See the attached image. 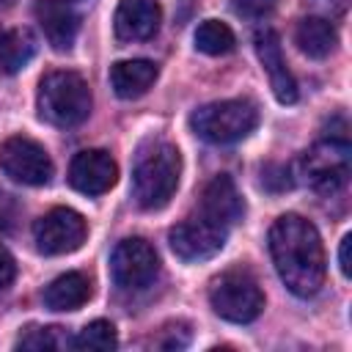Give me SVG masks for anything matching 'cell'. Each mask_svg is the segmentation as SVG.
Here are the masks:
<instances>
[{
    "label": "cell",
    "instance_id": "obj_1",
    "mask_svg": "<svg viewBox=\"0 0 352 352\" xmlns=\"http://www.w3.org/2000/svg\"><path fill=\"white\" fill-rule=\"evenodd\" d=\"M272 264L297 297H311L324 283V248L316 226L300 214H280L270 228Z\"/></svg>",
    "mask_w": 352,
    "mask_h": 352
},
{
    "label": "cell",
    "instance_id": "obj_2",
    "mask_svg": "<svg viewBox=\"0 0 352 352\" xmlns=\"http://www.w3.org/2000/svg\"><path fill=\"white\" fill-rule=\"evenodd\" d=\"M182 176V154L168 140H148L140 146L132 168V195L143 209H162Z\"/></svg>",
    "mask_w": 352,
    "mask_h": 352
},
{
    "label": "cell",
    "instance_id": "obj_3",
    "mask_svg": "<svg viewBox=\"0 0 352 352\" xmlns=\"http://www.w3.org/2000/svg\"><path fill=\"white\" fill-rule=\"evenodd\" d=\"M38 116L52 126H77L91 113V88L77 72H50L38 82Z\"/></svg>",
    "mask_w": 352,
    "mask_h": 352
},
{
    "label": "cell",
    "instance_id": "obj_4",
    "mask_svg": "<svg viewBox=\"0 0 352 352\" xmlns=\"http://www.w3.org/2000/svg\"><path fill=\"white\" fill-rule=\"evenodd\" d=\"M258 124V110L250 99H223L198 107L190 116L192 132L206 143H236L248 138Z\"/></svg>",
    "mask_w": 352,
    "mask_h": 352
},
{
    "label": "cell",
    "instance_id": "obj_5",
    "mask_svg": "<svg viewBox=\"0 0 352 352\" xmlns=\"http://www.w3.org/2000/svg\"><path fill=\"white\" fill-rule=\"evenodd\" d=\"M209 302L217 316L236 324H248L264 311V292L250 272L228 270L212 280Z\"/></svg>",
    "mask_w": 352,
    "mask_h": 352
},
{
    "label": "cell",
    "instance_id": "obj_6",
    "mask_svg": "<svg viewBox=\"0 0 352 352\" xmlns=\"http://www.w3.org/2000/svg\"><path fill=\"white\" fill-rule=\"evenodd\" d=\"M349 140L344 138H324L316 146H311L297 165V176H302V182L316 190V192H338L346 179H349Z\"/></svg>",
    "mask_w": 352,
    "mask_h": 352
},
{
    "label": "cell",
    "instance_id": "obj_7",
    "mask_svg": "<svg viewBox=\"0 0 352 352\" xmlns=\"http://www.w3.org/2000/svg\"><path fill=\"white\" fill-rule=\"evenodd\" d=\"M160 272L157 250L143 236L121 239L110 256V278L124 292H138L154 283Z\"/></svg>",
    "mask_w": 352,
    "mask_h": 352
},
{
    "label": "cell",
    "instance_id": "obj_8",
    "mask_svg": "<svg viewBox=\"0 0 352 352\" xmlns=\"http://www.w3.org/2000/svg\"><path fill=\"white\" fill-rule=\"evenodd\" d=\"M85 234H88V226L82 214L69 206H55L33 223V239L44 256L74 253L85 242Z\"/></svg>",
    "mask_w": 352,
    "mask_h": 352
},
{
    "label": "cell",
    "instance_id": "obj_9",
    "mask_svg": "<svg viewBox=\"0 0 352 352\" xmlns=\"http://www.w3.org/2000/svg\"><path fill=\"white\" fill-rule=\"evenodd\" d=\"M0 168L8 179L30 187H41L52 179V160L41 143L25 135H14L0 146Z\"/></svg>",
    "mask_w": 352,
    "mask_h": 352
},
{
    "label": "cell",
    "instance_id": "obj_10",
    "mask_svg": "<svg viewBox=\"0 0 352 352\" xmlns=\"http://www.w3.org/2000/svg\"><path fill=\"white\" fill-rule=\"evenodd\" d=\"M226 236H228V228L195 214V217L176 223L168 234V242H170V250L182 261H204L223 250Z\"/></svg>",
    "mask_w": 352,
    "mask_h": 352
},
{
    "label": "cell",
    "instance_id": "obj_11",
    "mask_svg": "<svg viewBox=\"0 0 352 352\" xmlns=\"http://www.w3.org/2000/svg\"><path fill=\"white\" fill-rule=\"evenodd\" d=\"M118 179L116 160L102 148H85L74 154L69 165V184L82 195H102Z\"/></svg>",
    "mask_w": 352,
    "mask_h": 352
},
{
    "label": "cell",
    "instance_id": "obj_12",
    "mask_svg": "<svg viewBox=\"0 0 352 352\" xmlns=\"http://www.w3.org/2000/svg\"><path fill=\"white\" fill-rule=\"evenodd\" d=\"M256 44V55L270 77V88L275 94V99L280 104H294L297 102V82L286 66V58H283V50H280V36L272 30V28H261L253 38Z\"/></svg>",
    "mask_w": 352,
    "mask_h": 352
},
{
    "label": "cell",
    "instance_id": "obj_13",
    "mask_svg": "<svg viewBox=\"0 0 352 352\" xmlns=\"http://www.w3.org/2000/svg\"><path fill=\"white\" fill-rule=\"evenodd\" d=\"M201 217L223 226V228H231L234 223L242 220L245 214V201L234 184V179L228 173H217L201 192Z\"/></svg>",
    "mask_w": 352,
    "mask_h": 352
},
{
    "label": "cell",
    "instance_id": "obj_14",
    "mask_svg": "<svg viewBox=\"0 0 352 352\" xmlns=\"http://www.w3.org/2000/svg\"><path fill=\"white\" fill-rule=\"evenodd\" d=\"M162 8L157 0H121L116 8V36L121 41H146L160 30Z\"/></svg>",
    "mask_w": 352,
    "mask_h": 352
},
{
    "label": "cell",
    "instance_id": "obj_15",
    "mask_svg": "<svg viewBox=\"0 0 352 352\" xmlns=\"http://www.w3.org/2000/svg\"><path fill=\"white\" fill-rule=\"evenodd\" d=\"M36 19H38V28L52 50H58V52L72 50L77 30H80V16L72 11V6L66 0H38Z\"/></svg>",
    "mask_w": 352,
    "mask_h": 352
},
{
    "label": "cell",
    "instance_id": "obj_16",
    "mask_svg": "<svg viewBox=\"0 0 352 352\" xmlns=\"http://www.w3.org/2000/svg\"><path fill=\"white\" fill-rule=\"evenodd\" d=\"M157 80V63L146 58L118 60L110 69V85L121 99H138L143 96Z\"/></svg>",
    "mask_w": 352,
    "mask_h": 352
},
{
    "label": "cell",
    "instance_id": "obj_17",
    "mask_svg": "<svg viewBox=\"0 0 352 352\" xmlns=\"http://www.w3.org/2000/svg\"><path fill=\"white\" fill-rule=\"evenodd\" d=\"M91 297V283L82 272H66L58 275L44 289V305L52 311H77Z\"/></svg>",
    "mask_w": 352,
    "mask_h": 352
},
{
    "label": "cell",
    "instance_id": "obj_18",
    "mask_svg": "<svg viewBox=\"0 0 352 352\" xmlns=\"http://www.w3.org/2000/svg\"><path fill=\"white\" fill-rule=\"evenodd\" d=\"M294 41H297V47L308 58L322 60V58H327L336 50L338 33H336V28L327 19H322V16H305V19H300V25L294 30Z\"/></svg>",
    "mask_w": 352,
    "mask_h": 352
},
{
    "label": "cell",
    "instance_id": "obj_19",
    "mask_svg": "<svg viewBox=\"0 0 352 352\" xmlns=\"http://www.w3.org/2000/svg\"><path fill=\"white\" fill-rule=\"evenodd\" d=\"M33 55H36V38L30 30L16 28V30L0 33V72L16 74L19 69L28 66Z\"/></svg>",
    "mask_w": 352,
    "mask_h": 352
},
{
    "label": "cell",
    "instance_id": "obj_20",
    "mask_svg": "<svg viewBox=\"0 0 352 352\" xmlns=\"http://www.w3.org/2000/svg\"><path fill=\"white\" fill-rule=\"evenodd\" d=\"M234 44H236L234 30L226 22L206 19L195 30V50L204 52V55H226V52L234 50Z\"/></svg>",
    "mask_w": 352,
    "mask_h": 352
},
{
    "label": "cell",
    "instance_id": "obj_21",
    "mask_svg": "<svg viewBox=\"0 0 352 352\" xmlns=\"http://www.w3.org/2000/svg\"><path fill=\"white\" fill-rule=\"evenodd\" d=\"M118 346L116 327L107 319H94L88 322L77 336H74V349H91V352H110Z\"/></svg>",
    "mask_w": 352,
    "mask_h": 352
},
{
    "label": "cell",
    "instance_id": "obj_22",
    "mask_svg": "<svg viewBox=\"0 0 352 352\" xmlns=\"http://www.w3.org/2000/svg\"><path fill=\"white\" fill-rule=\"evenodd\" d=\"M16 349H74V338L66 336L63 327H28Z\"/></svg>",
    "mask_w": 352,
    "mask_h": 352
},
{
    "label": "cell",
    "instance_id": "obj_23",
    "mask_svg": "<svg viewBox=\"0 0 352 352\" xmlns=\"http://www.w3.org/2000/svg\"><path fill=\"white\" fill-rule=\"evenodd\" d=\"M294 184V170L292 165H283V162H270L261 168V187L270 190V192H286L292 190Z\"/></svg>",
    "mask_w": 352,
    "mask_h": 352
},
{
    "label": "cell",
    "instance_id": "obj_24",
    "mask_svg": "<svg viewBox=\"0 0 352 352\" xmlns=\"http://www.w3.org/2000/svg\"><path fill=\"white\" fill-rule=\"evenodd\" d=\"M231 6H234V11L239 16L258 19V16H267L278 6V0H231Z\"/></svg>",
    "mask_w": 352,
    "mask_h": 352
},
{
    "label": "cell",
    "instance_id": "obj_25",
    "mask_svg": "<svg viewBox=\"0 0 352 352\" xmlns=\"http://www.w3.org/2000/svg\"><path fill=\"white\" fill-rule=\"evenodd\" d=\"M16 214H19V209H16V201H14L8 192H3V190H0V231H8V228H14V223H16Z\"/></svg>",
    "mask_w": 352,
    "mask_h": 352
},
{
    "label": "cell",
    "instance_id": "obj_26",
    "mask_svg": "<svg viewBox=\"0 0 352 352\" xmlns=\"http://www.w3.org/2000/svg\"><path fill=\"white\" fill-rule=\"evenodd\" d=\"M14 275H16V264H14V256L0 245V292H6L8 286H11V280H14Z\"/></svg>",
    "mask_w": 352,
    "mask_h": 352
},
{
    "label": "cell",
    "instance_id": "obj_27",
    "mask_svg": "<svg viewBox=\"0 0 352 352\" xmlns=\"http://www.w3.org/2000/svg\"><path fill=\"white\" fill-rule=\"evenodd\" d=\"M349 248H352V234H344V239H341V250H338V267H341V275H344V278H349V275H352Z\"/></svg>",
    "mask_w": 352,
    "mask_h": 352
},
{
    "label": "cell",
    "instance_id": "obj_28",
    "mask_svg": "<svg viewBox=\"0 0 352 352\" xmlns=\"http://www.w3.org/2000/svg\"><path fill=\"white\" fill-rule=\"evenodd\" d=\"M11 6H16V0H0V8H11Z\"/></svg>",
    "mask_w": 352,
    "mask_h": 352
},
{
    "label": "cell",
    "instance_id": "obj_29",
    "mask_svg": "<svg viewBox=\"0 0 352 352\" xmlns=\"http://www.w3.org/2000/svg\"><path fill=\"white\" fill-rule=\"evenodd\" d=\"M66 3H69V0H66Z\"/></svg>",
    "mask_w": 352,
    "mask_h": 352
}]
</instances>
